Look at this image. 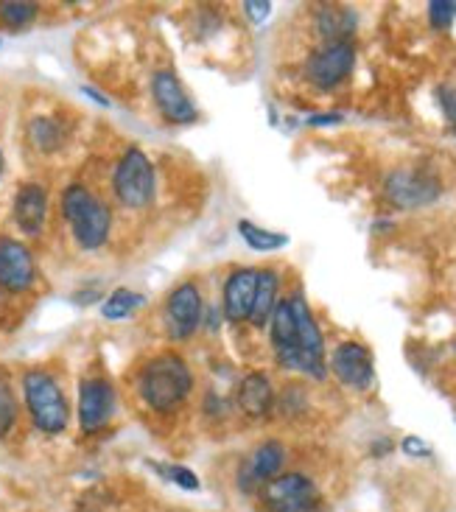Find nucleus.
I'll list each match as a JSON object with an SVG mask.
<instances>
[{"mask_svg":"<svg viewBox=\"0 0 456 512\" xmlns=\"http://www.w3.org/2000/svg\"><path fill=\"white\" fill-rule=\"evenodd\" d=\"M205 317V303H202V294L196 283H180L177 289L168 294L166 300V322L168 333L174 339H188L194 336V331L202 325Z\"/></svg>","mask_w":456,"mask_h":512,"instance_id":"1a4fd4ad","label":"nucleus"},{"mask_svg":"<svg viewBox=\"0 0 456 512\" xmlns=\"http://www.w3.org/2000/svg\"><path fill=\"white\" fill-rule=\"evenodd\" d=\"M261 501L269 512H317L319 490L303 473H277L261 485Z\"/></svg>","mask_w":456,"mask_h":512,"instance_id":"423d86ee","label":"nucleus"},{"mask_svg":"<svg viewBox=\"0 0 456 512\" xmlns=\"http://www.w3.org/2000/svg\"><path fill=\"white\" fill-rule=\"evenodd\" d=\"M138 387L140 398L149 403L154 412H171L191 395L194 375L177 353H163L143 367Z\"/></svg>","mask_w":456,"mask_h":512,"instance_id":"f03ea898","label":"nucleus"},{"mask_svg":"<svg viewBox=\"0 0 456 512\" xmlns=\"http://www.w3.org/2000/svg\"><path fill=\"white\" fill-rule=\"evenodd\" d=\"M437 98H440V107H443L445 118L456 126V87L443 84V87L437 90Z\"/></svg>","mask_w":456,"mask_h":512,"instance_id":"bb28decb","label":"nucleus"},{"mask_svg":"<svg viewBox=\"0 0 456 512\" xmlns=\"http://www.w3.org/2000/svg\"><path fill=\"white\" fill-rule=\"evenodd\" d=\"M48 219V194L37 182L20 185L14 196V222L26 236H40Z\"/></svg>","mask_w":456,"mask_h":512,"instance_id":"2eb2a0df","label":"nucleus"},{"mask_svg":"<svg viewBox=\"0 0 456 512\" xmlns=\"http://www.w3.org/2000/svg\"><path fill=\"white\" fill-rule=\"evenodd\" d=\"M389 448H392V443H389V440H384V443H375L373 445V454H378V451H381V454H387Z\"/></svg>","mask_w":456,"mask_h":512,"instance_id":"2f4dec72","label":"nucleus"},{"mask_svg":"<svg viewBox=\"0 0 456 512\" xmlns=\"http://www.w3.org/2000/svg\"><path fill=\"white\" fill-rule=\"evenodd\" d=\"M440 194H443V182L431 171H420V168H401L389 174L384 182V196L389 205H395L398 210L426 208L431 202H437Z\"/></svg>","mask_w":456,"mask_h":512,"instance_id":"0eeeda50","label":"nucleus"},{"mask_svg":"<svg viewBox=\"0 0 456 512\" xmlns=\"http://www.w3.org/2000/svg\"><path fill=\"white\" fill-rule=\"evenodd\" d=\"M244 12L252 23H263L269 14H272V3L269 0H247L244 3Z\"/></svg>","mask_w":456,"mask_h":512,"instance_id":"c85d7f7f","label":"nucleus"},{"mask_svg":"<svg viewBox=\"0 0 456 512\" xmlns=\"http://www.w3.org/2000/svg\"><path fill=\"white\" fill-rule=\"evenodd\" d=\"M65 138H68V135H65V126L59 124L56 118L37 115V118H31V124H28V140H31V146L45 154L62 149Z\"/></svg>","mask_w":456,"mask_h":512,"instance_id":"aec40b11","label":"nucleus"},{"mask_svg":"<svg viewBox=\"0 0 456 512\" xmlns=\"http://www.w3.org/2000/svg\"><path fill=\"white\" fill-rule=\"evenodd\" d=\"M3 174H6V157H3V149H0V180H3Z\"/></svg>","mask_w":456,"mask_h":512,"instance_id":"473e14b6","label":"nucleus"},{"mask_svg":"<svg viewBox=\"0 0 456 512\" xmlns=\"http://www.w3.org/2000/svg\"><path fill=\"white\" fill-rule=\"evenodd\" d=\"M331 370L345 387L364 392V389H370L375 378L373 353L364 345H359V342H345V345H339L333 350Z\"/></svg>","mask_w":456,"mask_h":512,"instance_id":"ddd939ff","label":"nucleus"},{"mask_svg":"<svg viewBox=\"0 0 456 512\" xmlns=\"http://www.w3.org/2000/svg\"><path fill=\"white\" fill-rule=\"evenodd\" d=\"M258 289V269H235L224 283V317L227 322H244L252 314Z\"/></svg>","mask_w":456,"mask_h":512,"instance_id":"4468645a","label":"nucleus"},{"mask_svg":"<svg viewBox=\"0 0 456 512\" xmlns=\"http://www.w3.org/2000/svg\"><path fill=\"white\" fill-rule=\"evenodd\" d=\"M238 233H241V238L247 241L249 250H255V252H272L289 244V236H283V233H272V230H263V227H258V224L247 222V219H241V222H238Z\"/></svg>","mask_w":456,"mask_h":512,"instance_id":"412c9836","label":"nucleus"},{"mask_svg":"<svg viewBox=\"0 0 456 512\" xmlns=\"http://www.w3.org/2000/svg\"><path fill=\"white\" fill-rule=\"evenodd\" d=\"M238 406L247 412L249 417H266L275 406V389L272 381L263 373L244 375L241 387H238Z\"/></svg>","mask_w":456,"mask_h":512,"instance_id":"f3484780","label":"nucleus"},{"mask_svg":"<svg viewBox=\"0 0 456 512\" xmlns=\"http://www.w3.org/2000/svg\"><path fill=\"white\" fill-rule=\"evenodd\" d=\"M277 275L272 269H261L258 272V289H255V305H252V314H249V322L255 328H263L277 308Z\"/></svg>","mask_w":456,"mask_h":512,"instance_id":"6ab92c4d","label":"nucleus"},{"mask_svg":"<svg viewBox=\"0 0 456 512\" xmlns=\"http://www.w3.org/2000/svg\"><path fill=\"white\" fill-rule=\"evenodd\" d=\"M269 325H272V345L280 367L311 378H325V342L311 308L300 294L280 300Z\"/></svg>","mask_w":456,"mask_h":512,"instance_id":"f257e3e1","label":"nucleus"},{"mask_svg":"<svg viewBox=\"0 0 456 512\" xmlns=\"http://www.w3.org/2000/svg\"><path fill=\"white\" fill-rule=\"evenodd\" d=\"M34 280H37V266L31 250L14 238H0V289L20 294L31 289Z\"/></svg>","mask_w":456,"mask_h":512,"instance_id":"9b49d317","label":"nucleus"},{"mask_svg":"<svg viewBox=\"0 0 456 512\" xmlns=\"http://www.w3.org/2000/svg\"><path fill=\"white\" fill-rule=\"evenodd\" d=\"M143 305V294L132 289H115L112 294L104 297V305H101V314L104 319H126L132 317Z\"/></svg>","mask_w":456,"mask_h":512,"instance_id":"4be33fe9","label":"nucleus"},{"mask_svg":"<svg viewBox=\"0 0 456 512\" xmlns=\"http://www.w3.org/2000/svg\"><path fill=\"white\" fill-rule=\"evenodd\" d=\"M456 17V0H431L429 3V20L437 31H443L454 23Z\"/></svg>","mask_w":456,"mask_h":512,"instance_id":"a878e982","label":"nucleus"},{"mask_svg":"<svg viewBox=\"0 0 456 512\" xmlns=\"http://www.w3.org/2000/svg\"><path fill=\"white\" fill-rule=\"evenodd\" d=\"M112 191L124 208L140 210L154 199V166L149 154L140 149H126L112 174Z\"/></svg>","mask_w":456,"mask_h":512,"instance_id":"39448f33","label":"nucleus"},{"mask_svg":"<svg viewBox=\"0 0 456 512\" xmlns=\"http://www.w3.org/2000/svg\"><path fill=\"white\" fill-rule=\"evenodd\" d=\"M283 462H286V448L277 443V440H266L255 448V454L249 457L247 471H244V479H241V485L244 490H249L252 485H266L269 479H275L280 468H283Z\"/></svg>","mask_w":456,"mask_h":512,"instance_id":"dca6fc26","label":"nucleus"},{"mask_svg":"<svg viewBox=\"0 0 456 512\" xmlns=\"http://www.w3.org/2000/svg\"><path fill=\"white\" fill-rule=\"evenodd\" d=\"M317 28L325 42H350L356 31V14L347 6H322L317 14Z\"/></svg>","mask_w":456,"mask_h":512,"instance_id":"a211bd4d","label":"nucleus"},{"mask_svg":"<svg viewBox=\"0 0 456 512\" xmlns=\"http://www.w3.org/2000/svg\"><path fill=\"white\" fill-rule=\"evenodd\" d=\"M14 420H17V401L6 378H0V440L12 431Z\"/></svg>","mask_w":456,"mask_h":512,"instance_id":"b1692460","label":"nucleus"},{"mask_svg":"<svg viewBox=\"0 0 456 512\" xmlns=\"http://www.w3.org/2000/svg\"><path fill=\"white\" fill-rule=\"evenodd\" d=\"M152 93L154 101H157V107L163 112V118L171 121V124H194L196 118H199L196 104L191 101V96L185 93V87H182V82L177 79L174 70H160V73L154 76Z\"/></svg>","mask_w":456,"mask_h":512,"instance_id":"f8f14e48","label":"nucleus"},{"mask_svg":"<svg viewBox=\"0 0 456 512\" xmlns=\"http://www.w3.org/2000/svg\"><path fill=\"white\" fill-rule=\"evenodd\" d=\"M353 65H356L353 42H325L319 51L308 56L305 76L319 90H333L336 84H342L350 76Z\"/></svg>","mask_w":456,"mask_h":512,"instance_id":"6e6552de","label":"nucleus"},{"mask_svg":"<svg viewBox=\"0 0 456 512\" xmlns=\"http://www.w3.org/2000/svg\"><path fill=\"white\" fill-rule=\"evenodd\" d=\"M152 468L160 476H166L168 482H174V485H180L182 490H199V476L194 471H188V468H182V465H157L152 462Z\"/></svg>","mask_w":456,"mask_h":512,"instance_id":"393cba45","label":"nucleus"},{"mask_svg":"<svg viewBox=\"0 0 456 512\" xmlns=\"http://www.w3.org/2000/svg\"><path fill=\"white\" fill-rule=\"evenodd\" d=\"M37 14H40L37 3H26V0H6V3H0V23L6 28H14V31L31 26L37 20Z\"/></svg>","mask_w":456,"mask_h":512,"instance_id":"5701e85b","label":"nucleus"},{"mask_svg":"<svg viewBox=\"0 0 456 512\" xmlns=\"http://www.w3.org/2000/svg\"><path fill=\"white\" fill-rule=\"evenodd\" d=\"M82 93L84 96L93 98V101H96V104H101V107H110V98L101 96V93H98V90H93V87H82Z\"/></svg>","mask_w":456,"mask_h":512,"instance_id":"7c9ffc66","label":"nucleus"},{"mask_svg":"<svg viewBox=\"0 0 456 512\" xmlns=\"http://www.w3.org/2000/svg\"><path fill=\"white\" fill-rule=\"evenodd\" d=\"M62 213L68 219L73 238L82 250H98L110 238V208L93 196L84 185H68L62 194Z\"/></svg>","mask_w":456,"mask_h":512,"instance_id":"7ed1b4c3","label":"nucleus"},{"mask_svg":"<svg viewBox=\"0 0 456 512\" xmlns=\"http://www.w3.org/2000/svg\"><path fill=\"white\" fill-rule=\"evenodd\" d=\"M23 398H26L31 423L42 434H62L68 429V398L54 375L45 370H28L23 375Z\"/></svg>","mask_w":456,"mask_h":512,"instance_id":"20e7f679","label":"nucleus"},{"mask_svg":"<svg viewBox=\"0 0 456 512\" xmlns=\"http://www.w3.org/2000/svg\"><path fill=\"white\" fill-rule=\"evenodd\" d=\"M115 415V389L107 378H84L79 387V426L84 434L101 431Z\"/></svg>","mask_w":456,"mask_h":512,"instance_id":"9d476101","label":"nucleus"},{"mask_svg":"<svg viewBox=\"0 0 456 512\" xmlns=\"http://www.w3.org/2000/svg\"><path fill=\"white\" fill-rule=\"evenodd\" d=\"M403 454L406 457H431V445L426 443V440H420V437H415V434H409V437H403Z\"/></svg>","mask_w":456,"mask_h":512,"instance_id":"cd10ccee","label":"nucleus"},{"mask_svg":"<svg viewBox=\"0 0 456 512\" xmlns=\"http://www.w3.org/2000/svg\"><path fill=\"white\" fill-rule=\"evenodd\" d=\"M342 121V115L339 112H328V115H311L308 118V124L311 126H328V124H339Z\"/></svg>","mask_w":456,"mask_h":512,"instance_id":"c756f323","label":"nucleus"}]
</instances>
